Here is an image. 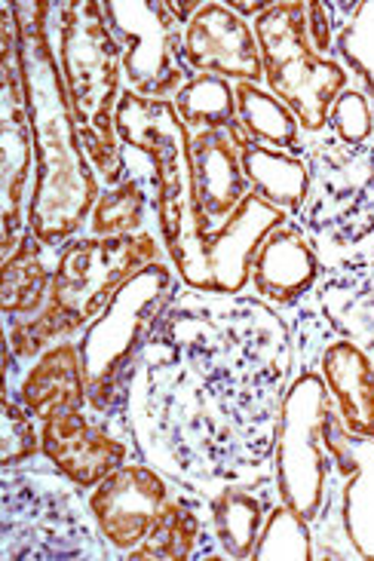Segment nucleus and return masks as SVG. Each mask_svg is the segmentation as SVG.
I'll use <instances>...</instances> for the list:
<instances>
[{
	"label": "nucleus",
	"instance_id": "1a4fd4ad",
	"mask_svg": "<svg viewBox=\"0 0 374 561\" xmlns=\"http://www.w3.org/2000/svg\"><path fill=\"white\" fill-rule=\"evenodd\" d=\"M335 405L319 368H301L288 383L276 426L273 476L285 506H292L310 525L326 506L331 460L326 448V426Z\"/></svg>",
	"mask_w": 374,
	"mask_h": 561
},
{
	"label": "nucleus",
	"instance_id": "4468645a",
	"mask_svg": "<svg viewBox=\"0 0 374 561\" xmlns=\"http://www.w3.org/2000/svg\"><path fill=\"white\" fill-rule=\"evenodd\" d=\"M184 61L194 75L225 77L237 83H261L264 59L254 28L222 0L203 3L184 25Z\"/></svg>",
	"mask_w": 374,
	"mask_h": 561
},
{
	"label": "nucleus",
	"instance_id": "f03ea898",
	"mask_svg": "<svg viewBox=\"0 0 374 561\" xmlns=\"http://www.w3.org/2000/svg\"><path fill=\"white\" fill-rule=\"evenodd\" d=\"M19 22V59L34 133V184L29 199V230L49 249L83 237L90 215L102 197V179L77 133L75 111L61 80L53 3L25 0L13 3Z\"/></svg>",
	"mask_w": 374,
	"mask_h": 561
},
{
	"label": "nucleus",
	"instance_id": "20e7f679",
	"mask_svg": "<svg viewBox=\"0 0 374 561\" xmlns=\"http://www.w3.org/2000/svg\"><path fill=\"white\" fill-rule=\"evenodd\" d=\"M53 41L83 151L102 187H114L126 172V148L117 136V105L126 87L123 46L107 25L102 0L53 3Z\"/></svg>",
	"mask_w": 374,
	"mask_h": 561
},
{
	"label": "nucleus",
	"instance_id": "c756f323",
	"mask_svg": "<svg viewBox=\"0 0 374 561\" xmlns=\"http://www.w3.org/2000/svg\"><path fill=\"white\" fill-rule=\"evenodd\" d=\"M335 59L374 102V0H362L353 22L335 37Z\"/></svg>",
	"mask_w": 374,
	"mask_h": 561
},
{
	"label": "nucleus",
	"instance_id": "f3484780",
	"mask_svg": "<svg viewBox=\"0 0 374 561\" xmlns=\"http://www.w3.org/2000/svg\"><path fill=\"white\" fill-rule=\"evenodd\" d=\"M292 221L283 209L249 194L203 243V267H206V295H242L252 283V259L258 245L268 240L273 228Z\"/></svg>",
	"mask_w": 374,
	"mask_h": 561
},
{
	"label": "nucleus",
	"instance_id": "2f4dec72",
	"mask_svg": "<svg viewBox=\"0 0 374 561\" xmlns=\"http://www.w3.org/2000/svg\"><path fill=\"white\" fill-rule=\"evenodd\" d=\"M329 133L347 145H365L374 138V102L360 90L347 87L329 111Z\"/></svg>",
	"mask_w": 374,
	"mask_h": 561
},
{
	"label": "nucleus",
	"instance_id": "473e14b6",
	"mask_svg": "<svg viewBox=\"0 0 374 561\" xmlns=\"http://www.w3.org/2000/svg\"><path fill=\"white\" fill-rule=\"evenodd\" d=\"M307 31H310V44L319 56L335 59V28H331V15L322 0L307 3Z\"/></svg>",
	"mask_w": 374,
	"mask_h": 561
},
{
	"label": "nucleus",
	"instance_id": "423d86ee",
	"mask_svg": "<svg viewBox=\"0 0 374 561\" xmlns=\"http://www.w3.org/2000/svg\"><path fill=\"white\" fill-rule=\"evenodd\" d=\"M49 460L0 470V559L107 561L114 552L99 531L90 501Z\"/></svg>",
	"mask_w": 374,
	"mask_h": 561
},
{
	"label": "nucleus",
	"instance_id": "6ab92c4d",
	"mask_svg": "<svg viewBox=\"0 0 374 561\" xmlns=\"http://www.w3.org/2000/svg\"><path fill=\"white\" fill-rule=\"evenodd\" d=\"M126 561H194V559H227V552L212 531L209 501L188 485L175 482V491L166 503L163 516L154 525L148 540Z\"/></svg>",
	"mask_w": 374,
	"mask_h": 561
},
{
	"label": "nucleus",
	"instance_id": "c85d7f7f",
	"mask_svg": "<svg viewBox=\"0 0 374 561\" xmlns=\"http://www.w3.org/2000/svg\"><path fill=\"white\" fill-rule=\"evenodd\" d=\"M254 561H310L314 559V534L310 522L301 518L292 506L276 503L264 518L261 537L254 543Z\"/></svg>",
	"mask_w": 374,
	"mask_h": 561
},
{
	"label": "nucleus",
	"instance_id": "5701e85b",
	"mask_svg": "<svg viewBox=\"0 0 374 561\" xmlns=\"http://www.w3.org/2000/svg\"><path fill=\"white\" fill-rule=\"evenodd\" d=\"M206 501H209L212 531L227 552V559L249 561L264 528V518L280 503L276 476L261 479L254 485H227Z\"/></svg>",
	"mask_w": 374,
	"mask_h": 561
},
{
	"label": "nucleus",
	"instance_id": "aec40b11",
	"mask_svg": "<svg viewBox=\"0 0 374 561\" xmlns=\"http://www.w3.org/2000/svg\"><path fill=\"white\" fill-rule=\"evenodd\" d=\"M191 169H194L196 203L212 228H222L237 213L242 199L252 194L242 172L240 145L227 129H209L191 136Z\"/></svg>",
	"mask_w": 374,
	"mask_h": 561
},
{
	"label": "nucleus",
	"instance_id": "7c9ffc66",
	"mask_svg": "<svg viewBox=\"0 0 374 561\" xmlns=\"http://www.w3.org/2000/svg\"><path fill=\"white\" fill-rule=\"evenodd\" d=\"M44 457L41 424L34 421L19 396L3 387V430H0V470H13Z\"/></svg>",
	"mask_w": 374,
	"mask_h": 561
},
{
	"label": "nucleus",
	"instance_id": "bb28decb",
	"mask_svg": "<svg viewBox=\"0 0 374 561\" xmlns=\"http://www.w3.org/2000/svg\"><path fill=\"white\" fill-rule=\"evenodd\" d=\"M234 92H237V117L252 141L304 157L307 138L301 133L298 117L273 92L258 83H237Z\"/></svg>",
	"mask_w": 374,
	"mask_h": 561
},
{
	"label": "nucleus",
	"instance_id": "9b49d317",
	"mask_svg": "<svg viewBox=\"0 0 374 561\" xmlns=\"http://www.w3.org/2000/svg\"><path fill=\"white\" fill-rule=\"evenodd\" d=\"M105 19L123 46L126 90L172 102L194 77L184 61V28L166 0H102Z\"/></svg>",
	"mask_w": 374,
	"mask_h": 561
},
{
	"label": "nucleus",
	"instance_id": "f257e3e1",
	"mask_svg": "<svg viewBox=\"0 0 374 561\" xmlns=\"http://www.w3.org/2000/svg\"><path fill=\"white\" fill-rule=\"evenodd\" d=\"M292 378V325L280 310L252 295L181 288L133 371L135 451L203 497L270 479Z\"/></svg>",
	"mask_w": 374,
	"mask_h": 561
},
{
	"label": "nucleus",
	"instance_id": "b1692460",
	"mask_svg": "<svg viewBox=\"0 0 374 561\" xmlns=\"http://www.w3.org/2000/svg\"><path fill=\"white\" fill-rule=\"evenodd\" d=\"M46 249L31 230L22 233V240L13 249V255L3 259L0 274V310L7 319H31L44 310L56 264L46 259Z\"/></svg>",
	"mask_w": 374,
	"mask_h": 561
},
{
	"label": "nucleus",
	"instance_id": "39448f33",
	"mask_svg": "<svg viewBox=\"0 0 374 561\" xmlns=\"http://www.w3.org/2000/svg\"><path fill=\"white\" fill-rule=\"evenodd\" d=\"M117 136L126 148L148 157L154 169L157 228L163 237L166 259L172 261L184 288L206 291L203 243L215 228L196 203L191 133L184 129L179 111L172 102L123 90L117 105Z\"/></svg>",
	"mask_w": 374,
	"mask_h": 561
},
{
	"label": "nucleus",
	"instance_id": "f8f14e48",
	"mask_svg": "<svg viewBox=\"0 0 374 561\" xmlns=\"http://www.w3.org/2000/svg\"><path fill=\"white\" fill-rule=\"evenodd\" d=\"M172 491L175 482L148 460H129L92 488L87 501L114 559H123L148 540Z\"/></svg>",
	"mask_w": 374,
	"mask_h": 561
},
{
	"label": "nucleus",
	"instance_id": "72a5a7b5",
	"mask_svg": "<svg viewBox=\"0 0 374 561\" xmlns=\"http://www.w3.org/2000/svg\"><path fill=\"white\" fill-rule=\"evenodd\" d=\"M166 3H169V13L175 15V22H179L181 28H184V25H188V22H191V19L196 15V10L203 7L200 0H188V3H179V0H166Z\"/></svg>",
	"mask_w": 374,
	"mask_h": 561
},
{
	"label": "nucleus",
	"instance_id": "f704fd0d",
	"mask_svg": "<svg viewBox=\"0 0 374 561\" xmlns=\"http://www.w3.org/2000/svg\"><path fill=\"white\" fill-rule=\"evenodd\" d=\"M227 7H230V10H234V13H237V15H242V19H246V15H254V19H258V15L264 13V10H268V7H270V0H254V3L230 0Z\"/></svg>",
	"mask_w": 374,
	"mask_h": 561
},
{
	"label": "nucleus",
	"instance_id": "cd10ccee",
	"mask_svg": "<svg viewBox=\"0 0 374 561\" xmlns=\"http://www.w3.org/2000/svg\"><path fill=\"white\" fill-rule=\"evenodd\" d=\"M172 105L191 136L209 133V129H230L240 121L237 117V92L225 77L194 75L172 99Z\"/></svg>",
	"mask_w": 374,
	"mask_h": 561
},
{
	"label": "nucleus",
	"instance_id": "a211bd4d",
	"mask_svg": "<svg viewBox=\"0 0 374 561\" xmlns=\"http://www.w3.org/2000/svg\"><path fill=\"white\" fill-rule=\"evenodd\" d=\"M319 274H322V264H319L314 243L307 230L292 218L270 230L268 240L258 245L249 286L254 288V298H261L280 313H288L314 291Z\"/></svg>",
	"mask_w": 374,
	"mask_h": 561
},
{
	"label": "nucleus",
	"instance_id": "4be33fe9",
	"mask_svg": "<svg viewBox=\"0 0 374 561\" xmlns=\"http://www.w3.org/2000/svg\"><path fill=\"white\" fill-rule=\"evenodd\" d=\"M19 396V402L34 414L41 424L46 417L71 409H90L87 399V378H83V359H80V344L59 341L44 350L34 363L22 371L15 387H7Z\"/></svg>",
	"mask_w": 374,
	"mask_h": 561
},
{
	"label": "nucleus",
	"instance_id": "412c9836",
	"mask_svg": "<svg viewBox=\"0 0 374 561\" xmlns=\"http://www.w3.org/2000/svg\"><path fill=\"white\" fill-rule=\"evenodd\" d=\"M319 375L326 380L335 414L344 433L374 439V359L350 337H335L319 356Z\"/></svg>",
	"mask_w": 374,
	"mask_h": 561
},
{
	"label": "nucleus",
	"instance_id": "a878e982",
	"mask_svg": "<svg viewBox=\"0 0 374 561\" xmlns=\"http://www.w3.org/2000/svg\"><path fill=\"white\" fill-rule=\"evenodd\" d=\"M157 215V179L154 169L135 172L126 157V172L114 187H102V197L90 215V237H133L148 230V213Z\"/></svg>",
	"mask_w": 374,
	"mask_h": 561
},
{
	"label": "nucleus",
	"instance_id": "ddd939ff",
	"mask_svg": "<svg viewBox=\"0 0 374 561\" xmlns=\"http://www.w3.org/2000/svg\"><path fill=\"white\" fill-rule=\"evenodd\" d=\"M41 442L46 460L83 491H92L111 472L138 457L133 433L95 417L90 409L59 411L41 421Z\"/></svg>",
	"mask_w": 374,
	"mask_h": 561
},
{
	"label": "nucleus",
	"instance_id": "393cba45",
	"mask_svg": "<svg viewBox=\"0 0 374 561\" xmlns=\"http://www.w3.org/2000/svg\"><path fill=\"white\" fill-rule=\"evenodd\" d=\"M240 163L249 179V187L258 197L283 209L288 218H298L304 199H307V187H310L304 157L249 141L246 148H240Z\"/></svg>",
	"mask_w": 374,
	"mask_h": 561
},
{
	"label": "nucleus",
	"instance_id": "dca6fc26",
	"mask_svg": "<svg viewBox=\"0 0 374 561\" xmlns=\"http://www.w3.org/2000/svg\"><path fill=\"white\" fill-rule=\"evenodd\" d=\"M331 476L329 491L338 501L341 528L360 561H374V439H356L344 433L331 411L326 426Z\"/></svg>",
	"mask_w": 374,
	"mask_h": 561
},
{
	"label": "nucleus",
	"instance_id": "7ed1b4c3",
	"mask_svg": "<svg viewBox=\"0 0 374 561\" xmlns=\"http://www.w3.org/2000/svg\"><path fill=\"white\" fill-rule=\"evenodd\" d=\"M166 245L157 233L133 237H77L56 252V274L44 310L31 319H7V356L31 365L44 350L83 334L102 317L123 283L154 261Z\"/></svg>",
	"mask_w": 374,
	"mask_h": 561
},
{
	"label": "nucleus",
	"instance_id": "9d476101",
	"mask_svg": "<svg viewBox=\"0 0 374 561\" xmlns=\"http://www.w3.org/2000/svg\"><path fill=\"white\" fill-rule=\"evenodd\" d=\"M34 184V133L19 59V22L10 0L0 3V209L3 259L29 230V199Z\"/></svg>",
	"mask_w": 374,
	"mask_h": 561
},
{
	"label": "nucleus",
	"instance_id": "2eb2a0df",
	"mask_svg": "<svg viewBox=\"0 0 374 561\" xmlns=\"http://www.w3.org/2000/svg\"><path fill=\"white\" fill-rule=\"evenodd\" d=\"M301 304L326 319L338 337H350L374 359V233L344 261L326 267Z\"/></svg>",
	"mask_w": 374,
	"mask_h": 561
},
{
	"label": "nucleus",
	"instance_id": "0eeeda50",
	"mask_svg": "<svg viewBox=\"0 0 374 561\" xmlns=\"http://www.w3.org/2000/svg\"><path fill=\"white\" fill-rule=\"evenodd\" d=\"M181 288L184 283L175 274L172 261H154L129 276L102 310V317L77 337L87 378V399L95 417H105L111 424L129 430L126 402L135 365Z\"/></svg>",
	"mask_w": 374,
	"mask_h": 561
},
{
	"label": "nucleus",
	"instance_id": "6e6552de",
	"mask_svg": "<svg viewBox=\"0 0 374 561\" xmlns=\"http://www.w3.org/2000/svg\"><path fill=\"white\" fill-rule=\"evenodd\" d=\"M254 37L264 59V87L301 123L304 136L329 129V111L350 87V71L338 59L319 56L307 31L304 0H273L254 19Z\"/></svg>",
	"mask_w": 374,
	"mask_h": 561
}]
</instances>
